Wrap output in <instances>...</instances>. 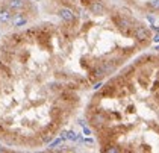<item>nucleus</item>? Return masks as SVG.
<instances>
[{"label":"nucleus","mask_w":159,"mask_h":153,"mask_svg":"<svg viewBox=\"0 0 159 153\" xmlns=\"http://www.w3.org/2000/svg\"><path fill=\"white\" fill-rule=\"evenodd\" d=\"M112 20H114V23H115L117 26L123 31L124 35H132V34H133V26H132V23H130L129 20H126L124 17H121V15H114Z\"/></svg>","instance_id":"1"},{"label":"nucleus","mask_w":159,"mask_h":153,"mask_svg":"<svg viewBox=\"0 0 159 153\" xmlns=\"http://www.w3.org/2000/svg\"><path fill=\"white\" fill-rule=\"evenodd\" d=\"M108 121V115L103 111H94L93 115H91V124L94 127H97V131L105 127V123Z\"/></svg>","instance_id":"2"},{"label":"nucleus","mask_w":159,"mask_h":153,"mask_svg":"<svg viewBox=\"0 0 159 153\" xmlns=\"http://www.w3.org/2000/svg\"><path fill=\"white\" fill-rule=\"evenodd\" d=\"M133 35H135V38H136V41H138V43H146L150 38V32L146 28H141V26L133 29Z\"/></svg>","instance_id":"3"},{"label":"nucleus","mask_w":159,"mask_h":153,"mask_svg":"<svg viewBox=\"0 0 159 153\" xmlns=\"http://www.w3.org/2000/svg\"><path fill=\"white\" fill-rule=\"evenodd\" d=\"M12 17H14V14H12V11L9 8H2L0 9V23L8 24V23L12 21Z\"/></svg>","instance_id":"4"},{"label":"nucleus","mask_w":159,"mask_h":153,"mask_svg":"<svg viewBox=\"0 0 159 153\" xmlns=\"http://www.w3.org/2000/svg\"><path fill=\"white\" fill-rule=\"evenodd\" d=\"M23 41H25V38H23V35H20V34H12V35H9L8 37V40H6V44H9L11 47H17V46H20Z\"/></svg>","instance_id":"5"},{"label":"nucleus","mask_w":159,"mask_h":153,"mask_svg":"<svg viewBox=\"0 0 159 153\" xmlns=\"http://www.w3.org/2000/svg\"><path fill=\"white\" fill-rule=\"evenodd\" d=\"M12 26L14 28H21V26H25V24L27 23V17L26 15H23V14H15L12 17Z\"/></svg>","instance_id":"6"},{"label":"nucleus","mask_w":159,"mask_h":153,"mask_svg":"<svg viewBox=\"0 0 159 153\" xmlns=\"http://www.w3.org/2000/svg\"><path fill=\"white\" fill-rule=\"evenodd\" d=\"M59 17H61L64 21H67V23H71V21L74 20V12H73L71 9H68V8H62V9L59 11Z\"/></svg>","instance_id":"7"},{"label":"nucleus","mask_w":159,"mask_h":153,"mask_svg":"<svg viewBox=\"0 0 159 153\" xmlns=\"http://www.w3.org/2000/svg\"><path fill=\"white\" fill-rule=\"evenodd\" d=\"M89 9H91V12H93V14H97V15H100V14L105 12V6H103V3L100 2V0H96V2L91 3L89 5Z\"/></svg>","instance_id":"8"},{"label":"nucleus","mask_w":159,"mask_h":153,"mask_svg":"<svg viewBox=\"0 0 159 153\" xmlns=\"http://www.w3.org/2000/svg\"><path fill=\"white\" fill-rule=\"evenodd\" d=\"M8 8H9L12 12L20 11V9L25 8V2H23V0H8Z\"/></svg>","instance_id":"9"},{"label":"nucleus","mask_w":159,"mask_h":153,"mask_svg":"<svg viewBox=\"0 0 159 153\" xmlns=\"http://www.w3.org/2000/svg\"><path fill=\"white\" fill-rule=\"evenodd\" d=\"M62 141H64V138L61 137V138H56V140H53L50 144H49V150H53V149H56L58 146H61L62 144Z\"/></svg>","instance_id":"10"},{"label":"nucleus","mask_w":159,"mask_h":153,"mask_svg":"<svg viewBox=\"0 0 159 153\" xmlns=\"http://www.w3.org/2000/svg\"><path fill=\"white\" fill-rule=\"evenodd\" d=\"M102 152H106V153H117V152H120V149L115 147V146H109L108 149H102Z\"/></svg>","instance_id":"11"},{"label":"nucleus","mask_w":159,"mask_h":153,"mask_svg":"<svg viewBox=\"0 0 159 153\" xmlns=\"http://www.w3.org/2000/svg\"><path fill=\"white\" fill-rule=\"evenodd\" d=\"M149 6L152 9H159V0H152V2L149 3Z\"/></svg>","instance_id":"12"},{"label":"nucleus","mask_w":159,"mask_h":153,"mask_svg":"<svg viewBox=\"0 0 159 153\" xmlns=\"http://www.w3.org/2000/svg\"><path fill=\"white\" fill-rule=\"evenodd\" d=\"M83 134L85 135H91V129H89V127H86V126H83Z\"/></svg>","instance_id":"13"},{"label":"nucleus","mask_w":159,"mask_h":153,"mask_svg":"<svg viewBox=\"0 0 159 153\" xmlns=\"http://www.w3.org/2000/svg\"><path fill=\"white\" fill-rule=\"evenodd\" d=\"M100 88H103V84H102V82H97V84L94 85V90L97 91V90H100Z\"/></svg>","instance_id":"14"},{"label":"nucleus","mask_w":159,"mask_h":153,"mask_svg":"<svg viewBox=\"0 0 159 153\" xmlns=\"http://www.w3.org/2000/svg\"><path fill=\"white\" fill-rule=\"evenodd\" d=\"M83 143H85V144H93L94 141L91 140V138H85V140H83Z\"/></svg>","instance_id":"15"},{"label":"nucleus","mask_w":159,"mask_h":153,"mask_svg":"<svg viewBox=\"0 0 159 153\" xmlns=\"http://www.w3.org/2000/svg\"><path fill=\"white\" fill-rule=\"evenodd\" d=\"M153 41H155V43H159V34L153 37Z\"/></svg>","instance_id":"16"},{"label":"nucleus","mask_w":159,"mask_h":153,"mask_svg":"<svg viewBox=\"0 0 159 153\" xmlns=\"http://www.w3.org/2000/svg\"><path fill=\"white\" fill-rule=\"evenodd\" d=\"M0 152H8V150H6L5 147H0Z\"/></svg>","instance_id":"17"},{"label":"nucleus","mask_w":159,"mask_h":153,"mask_svg":"<svg viewBox=\"0 0 159 153\" xmlns=\"http://www.w3.org/2000/svg\"><path fill=\"white\" fill-rule=\"evenodd\" d=\"M156 97H159V91H158V93H156Z\"/></svg>","instance_id":"18"},{"label":"nucleus","mask_w":159,"mask_h":153,"mask_svg":"<svg viewBox=\"0 0 159 153\" xmlns=\"http://www.w3.org/2000/svg\"><path fill=\"white\" fill-rule=\"evenodd\" d=\"M0 38H2V35H0Z\"/></svg>","instance_id":"19"}]
</instances>
